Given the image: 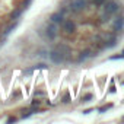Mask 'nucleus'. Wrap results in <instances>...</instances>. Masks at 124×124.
Masks as SVG:
<instances>
[{"mask_svg":"<svg viewBox=\"0 0 124 124\" xmlns=\"http://www.w3.org/2000/svg\"><path fill=\"white\" fill-rule=\"evenodd\" d=\"M48 55H50V58H51L53 63H57V64H58V63H63V61H64V57H66L63 53L58 51L57 48H55V50H53Z\"/></svg>","mask_w":124,"mask_h":124,"instance_id":"1","label":"nucleus"},{"mask_svg":"<svg viewBox=\"0 0 124 124\" xmlns=\"http://www.w3.org/2000/svg\"><path fill=\"white\" fill-rule=\"evenodd\" d=\"M86 8V0H73L72 5H70V9L73 12H80Z\"/></svg>","mask_w":124,"mask_h":124,"instance_id":"2","label":"nucleus"},{"mask_svg":"<svg viewBox=\"0 0 124 124\" xmlns=\"http://www.w3.org/2000/svg\"><path fill=\"white\" fill-rule=\"evenodd\" d=\"M45 32H47V37H48L50 39H53V38H55V35H57V28H55L54 25H47Z\"/></svg>","mask_w":124,"mask_h":124,"instance_id":"3","label":"nucleus"},{"mask_svg":"<svg viewBox=\"0 0 124 124\" xmlns=\"http://www.w3.org/2000/svg\"><path fill=\"white\" fill-rule=\"evenodd\" d=\"M117 10H118V5H117L115 2H109V3L107 5V8H105V12L109 13V15H111V13H115Z\"/></svg>","mask_w":124,"mask_h":124,"instance_id":"4","label":"nucleus"},{"mask_svg":"<svg viewBox=\"0 0 124 124\" xmlns=\"http://www.w3.org/2000/svg\"><path fill=\"white\" fill-rule=\"evenodd\" d=\"M75 29H76L75 22H72V21H66V22H64V31H66V32H73Z\"/></svg>","mask_w":124,"mask_h":124,"instance_id":"5","label":"nucleus"},{"mask_svg":"<svg viewBox=\"0 0 124 124\" xmlns=\"http://www.w3.org/2000/svg\"><path fill=\"white\" fill-rule=\"evenodd\" d=\"M124 26V18H118L115 22H114V29L115 31H121Z\"/></svg>","mask_w":124,"mask_h":124,"instance_id":"6","label":"nucleus"},{"mask_svg":"<svg viewBox=\"0 0 124 124\" xmlns=\"http://www.w3.org/2000/svg\"><path fill=\"white\" fill-rule=\"evenodd\" d=\"M51 21L54 23H61L63 22V16H61V13H54V15H51Z\"/></svg>","mask_w":124,"mask_h":124,"instance_id":"7","label":"nucleus"},{"mask_svg":"<svg viewBox=\"0 0 124 124\" xmlns=\"http://www.w3.org/2000/svg\"><path fill=\"white\" fill-rule=\"evenodd\" d=\"M38 69H47V66H45V64H35L34 67H31V69H26V70H25V73L28 75V73H32L34 70H38Z\"/></svg>","mask_w":124,"mask_h":124,"instance_id":"8","label":"nucleus"},{"mask_svg":"<svg viewBox=\"0 0 124 124\" xmlns=\"http://www.w3.org/2000/svg\"><path fill=\"white\" fill-rule=\"evenodd\" d=\"M57 50H58V51H61L64 55L70 54V48H69V47H66V45H58V47H57Z\"/></svg>","mask_w":124,"mask_h":124,"instance_id":"9","label":"nucleus"},{"mask_svg":"<svg viewBox=\"0 0 124 124\" xmlns=\"http://www.w3.org/2000/svg\"><path fill=\"white\" fill-rule=\"evenodd\" d=\"M91 55V51L89 50H86V51H83L82 54H80V57H79V61H82V60H85V58H88Z\"/></svg>","mask_w":124,"mask_h":124,"instance_id":"10","label":"nucleus"},{"mask_svg":"<svg viewBox=\"0 0 124 124\" xmlns=\"http://www.w3.org/2000/svg\"><path fill=\"white\" fill-rule=\"evenodd\" d=\"M89 99H92V93H88V95L82 96V101H83V102H86V101H89Z\"/></svg>","mask_w":124,"mask_h":124,"instance_id":"11","label":"nucleus"},{"mask_svg":"<svg viewBox=\"0 0 124 124\" xmlns=\"http://www.w3.org/2000/svg\"><path fill=\"white\" fill-rule=\"evenodd\" d=\"M111 107H112V105H111V104H108V105H105V107H101L98 111H99V112H104V111H107V109H108V108H111Z\"/></svg>","mask_w":124,"mask_h":124,"instance_id":"12","label":"nucleus"},{"mask_svg":"<svg viewBox=\"0 0 124 124\" xmlns=\"http://www.w3.org/2000/svg\"><path fill=\"white\" fill-rule=\"evenodd\" d=\"M104 2H105V0H93V3H95V5H98V6H99V5H102Z\"/></svg>","mask_w":124,"mask_h":124,"instance_id":"13","label":"nucleus"},{"mask_svg":"<svg viewBox=\"0 0 124 124\" xmlns=\"http://www.w3.org/2000/svg\"><path fill=\"white\" fill-rule=\"evenodd\" d=\"M109 91H111V92H115V88H114V82H112V80H111V88H109Z\"/></svg>","mask_w":124,"mask_h":124,"instance_id":"14","label":"nucleus"}]
</instances>
